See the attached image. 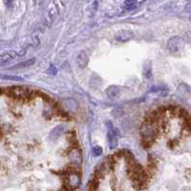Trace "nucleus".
Returning <instances> with one entry per match:
<instances>
[{
  "label": "nucleus",
  "instance_id": "obj_5",
  "mask_svg": "<svg viewBox=\"0 0 191 191\" xmlns=\"http://www.w3.org/2000/svg\"><path fill=\"white\" fill-rule=\"evenodd\" d=\"M134 37V33L131 30H120L115 35V39L120 42H127Z\"/></svg>",
  "mask_w": 191,
  "mask_h": 191
},
{
  "label": "nucleus",
  "instance_id": "obj_17",
  "mask_svg": "<svg viewBox=\"0 0 191 191\" xmlns=\"http://www.w3.org/2000/svg\"><path fill=\"white\" fill-rule=\"evenodd\" d=\"M92 152H93V154H94L95 156H100V155H101V153H102V148H101L100 146L97 145V146H95V147L92 149Z\"/></svg>",
  "mask_w": 191,
  "mask_h": 191
},
{
  "label": "nucleus",
  "instance_id": "obj_7",
  "mask_svg": "<svg viewBox=\"0 0 191 191\" xmlns=\"http://www.w3.org/2000/svg\"><path fill=\"white\" fill-rule=\"evenodd\" d=\"M76 61V64L78 65V67H81V68L83 69V68L87 67V65H88L89 56L85 52H81L77 55Z\"/></svg>",
  "mask_w": 191,
  "mask_h": 191
},
{
  "label": "nucleus",
  "instance_id": "obj_15",
  "mask_svg": "<svg viewBox=\"0 0 191 191\" xmlns=\"http://www.w3.org/2000/svg\"><path fill=\"white\" fill-rule=\"evenodd\" d=\"M143 75H144L145 77L147 78H150L152 76V70H151V65L147 68L145 65L143 67Z\"/></svg>",
  "mask_w": 191,
  "mask_h": 191
},
{
  "label": "nucleus",
  "instance_id": "obj_6",
  "mask_svg": "<svg viewBox=\"0 0 191 191\" xmlns=\"http://www.w3.org/2000/svg\"><path fill=\"white\" fill-rule=\"evenodd\" d=\"M106 95L110 100H117L120 98V88L119 86H116V85L110 86L106 90Z\"/></svg>",
  "mask_w": 191,
  "mask_h": 191
},
{
  "label": "nucleus",
  "instance_id": "obj_18",
  "mask_svg": "<svg viewBox=\"0 0 191 191\" xmlns=\"http://www.w3.org/2000/svg\"><path fill=\"white\" fill-rule=\"evenodd\" d=\"M47 73L49 74V75H52V76H55L56 73H57V71H56V68L55 67V66H53V65H50V67L48 68V70H47Z\"/></svg>",
  "mask_w": 191,
  "mask_h": 191
},
{
  "label": "nucleus",
  "instance_id": "obj_9",
  "mask_svg": "<svg viewBox=\"0 0 191 191\" xmlns=\"http://www.w3.org/2000/svg\"><path fill=\"white\" fill-rule=\"evenodd\" d=\"M36 62V58H31V59H28L26 61H22V62H19L18 64L14 65L12 67L10 68V70H14V69H23V68H27V67H30L32 65H34Z\"/></svg>",
  "mask_w": 191,
  "mask_h": 191
},
{
  "label": "nucleus",
  "instance_id": "obj_1",
  "mask_svg": "<svg viewBox=\"0 0 191 191\" xmlns=\"http://www.w3.org/2000/svg\"><path fill=\"white\" fill-rule=\"evenodd\" d=\"M6 94L9 97L14 99V100H32L35 97L36 92L31 91L25 87L21 86H15V87H11L7 90Z\"/></svg>",
  "mask_w": 191,
  "mask_h": 191
},
{
  "label": "nucleus",
  "instance_id": "obj_19",
  "mask_svg": "<svg viewBox=\"0 0 191 191\" xmlns=\"http://www.w3.org/2000/svg\"><path fill=\"white\" fill-rule=\"evenodd\" d=\"M62 191H73V190H71V189H68V188H67V189H65V190H62Z\"/></svg>",
  "mask_w": 191,
  "mask_h": 191
},
{
  "label": "nucleus",
  "instance_id": "obj_16",
  "mask_svg": "<svg viewBox=\"0 0 191 191\" xmlns=\"http://www.w3.org/2000/svg\"><path fill=\"white\" fill-rule=\"evenodd\" d=\"M39 44H40V40H39L38 37H34L33 38L31 39L30 45H31L32 47H37Z\"/></svg>",
  "mask_w": 191,
  "mask_h": 191
},
{
  "label": "nucleus",
  "instance_id": "obj_21",
  "mask_svg": "<svg viewBox=\"0 0 191 191\" xmlns=\"http://www.w3.org/2000/svg\"><path fill=\"white\" fill-rule=\"evenodd\" d=\"M190 19H191V17H190Z\"/></svg>",
  "mask_w": 191,
  "mask_h": 191
},
{
  "label": "nucleus",
  "instance_id": "obj_14",
  "mask_svg": "<svg viewBox=\"0 0 191 191\" xmlns=\"http://www.w3.org/2000/svg\"><path fill=\"white\" fill-rule=\"evenodd\" d=\"M3 79H8V81H22L23 78L20 77V76H0Z\"/></svg>",
  "mask_w": 191,
  "mask_h": 191
},
{
  "label": "nucleus",
  "instance_id": "obj_12",
  "mask_svg": "<svg viewBox=\"0 0 191 191\" xmlns=\"http://www.w3.org/2000/svg\"><path fill=\"white\" fill-rule=\"evenodd\" d=\"M178 90L181 92V93H183V94H190L191 95V87L190 86H188L187 84H184V83H183V84H181L179 87H178Z\"/></svg>",
  "mask_w": 191,
  "mask_h": 191
},
{
  "label": "nucleus",
  "instance_id": "obj_2",
  "mask_svg": "<svg viewBox=\"0 0 191 191\" xmlns=\"http://www.w3.org/2000/svg\"><path fill=\"white\" fill-rule=\"evenodd\" d=\"M64 182L68 189L75 190L81 184V177H79V174L76 171L71 170L65 174Z\"/></svg>",
  "mask_w": 191,
  "mask_h": 191
},
{
  "label": "nucleus",
  "instance_id": "obj_11",
  "mask_svg": "<svg viewBox=\"0 0 191 191\" xmlns=\"http://www.w3.org/2000/svg\"><path fill=\"white\" fill-rule=\"evenodd\" d=\"M63 131H64V126L63 125H58L56 126V128H54L52 130V132L50 133V138L52 140L54 139H57L59 136H61V134L63 133Z\"/></svg>",
  "mask_w": 191,
  "mask_h": 191
},
{
  "label": "nucleus",
  "instance_id": "obj_4",
  "mask_svg": "<svg viewBox=\"0 0 191 191\" xmlns=\"http://www.w3.org/2000/svg\"><path fill=\"white\" fill-rule=\"evenodd\" d=\"M108 127V141H109V145L111 149H114L118 145V130L113 126V124L111 123V121H107L106 123Z\"/></svg>",
  "mask_w": 191,
  "mask_h": 191
},
{
  "label": "nucleus",
  "instance_id": "obj_8",
  "mask_svg": "<svg viewBox=\"0 0 191 191\" xmlns=\"http://www.w3.org/2000/svg\"><path fill=\"white\" fill-rule=\"evenodd\" d=\"M17 56H18V54L15 51H9V52H5L3 54H0V64H5V63L15 58Z\"/></svg>",
  "mask_w": 191,
  "mask_h": 191
},
{
  "label": "nucleus",
  "instance_id": "obj_10",
  "mask_svg": "<svg viewBox=\"0 0 191 191\" xmlns=\"http://www.w3.org/2000/svg\"><path fill=\"white\" fill-rule=\"evenodd\" d=\"M56 14H57V7H56V5L55 3H53L50 6L49 10H48V15H47V17H48V19L50 20V22H52L55 19V17H56Z\"/></svg>",
  "mask_w": 191,
  "mask_h": 191
},
{
  "label": "nucleus",
  "instance_id": "obj_13",
  "mask_svg": "<svg viewBox=\"0 0 191 191\" xmlns=\"http://www.w3.org/2000/svg\"><path fill=\"white\" fill-rule=\"evenodd\" d=\"M137 6H138V3L135 1H131V0H129V1H125L123 4V7L126 10H134L135 8H137Z\"/></svg>",
  "mask_w": 191,
  "mask_h": 191
},
{
  "label": "nucleus",
  "instance_id": "obj_3",
  "mask_svg": "<svg viewBox=\"0 0 191 191\" xmlns=\"http://www.w3.org/2000/svg\"><path fill=\"white\" fill-rule=\"evenodd\" d=\"M184 46V39L179 36L172 37L167 42V48L171 53L180 52Z\"/></svg>",
  "mask_w": 191,
  "mask_h": 191
},
{
  "label": "nucleus",
  "instance_id": "obj_20",
  "mask_svg": "<svg viewBox=\"0 0 191 191\" xmlns=\"http://www.w3.org/2000/svg\"><path fill=\"white\" fill-rule=\"evenodd\" d=\"M3 93V90L1 89V88H0V94H2Z\"/></svg>",
  "mask_w": 191,
  "mask_h": 191
}]
</instances>
